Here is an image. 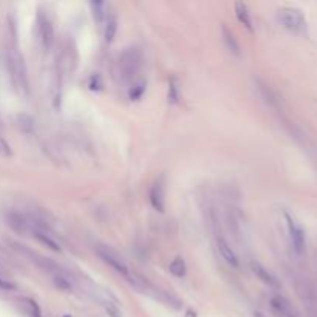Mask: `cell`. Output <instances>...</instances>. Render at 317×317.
<instances>
[{
  "mask_svg": "<svg viewBox=\"0 0 317 317\" xmlns=\"http://www.w3.org/2000/svg\"><path fill=\"white\" fill-rule=\"evenodd\" d=\"M272 311L278 315V317H295L289 303L285 300L283 297H280V295H275L271 298V302H269Z\"/></svg>",
  "mask_w": 317,
  "mask_h": 317,
  "instance_id": "cell-9",
  "label": "cell"
},
{
  "mask_svg": "<svg viewBox=\"0 0 317 317\" xmlns=\"http://www.w3.org/2000/svg\"><path fill=\"white\" fill-rule=\"evenodd\" d=\"M169 271H170L173 275H177V277L186 275L187 268H186V261H184V258H181V257H175V258L172 260V263H170Z\"/></svg>",
  "mask_w": 317,
  "mask_h": 317,
  "instance_id": "cell-14",
  "label": "cell"
},
{
  "mask_svg": "<svg viewBox=\"0 0 317 317\" xmlns=\"http://www.w3.org/2000/svg\"><path fill=\"white\" fill-rule=\"evenodd\" d=\"M178 92H180V87L177 85V81L172 79L170 85H169V101L170 102H178V98H180Z\"/></svg>",
  "mask_w": 317,
  "mask_h": 317,
  "instance_id": "cell-17",
  "label": "cell"
},
{
  "mask_svg": "<svg viewBox=\"0 0 317 317\" xmlns=\"http://www.w3.org/2000/svg\"><path fill=\"white\" fill-rule=\"evenodd\" d=\"M24 303L30 308L28 311H30V315H31V317H41V309H39V306H38L36 302L31 300V298H25Z\"/></svg>",
  "mask_w": 317,
  "mask_h": 317,
  "instance_id": "cell-18",
  "label": "cell"
},
{
  "mask_svg": "<svg viewBox=\"0 0 317 317\" xmlns=\"http://www.w3.org/2000/svg\"><path fill=\"white\" fill-rule=\"evenodd\" d=\"M150 203L158 210V212H164L166 207V178L161 175L160 178H156L150 189Z\"/></svg>",
  "mask_w": 317,
  "mask_h": 317,
  "instance_id": "cell-6",
  "label": "cell"
},
{
  "mask_svg": "<svg viewBox=\"0 0 317 317\" xmlns=\"http://www.w3.org/2000/svg\"><path fill=\"white\" fill-rule=\"evenodd\" d=\"M96 254L107 263L109 266H112L116 272L122 274L126 278H129L133 272L129 269L127 263L124 261V258H122L116 251H113L112 248H109V246H102V244H98L96 246Z\"/></svg>",
  "mask_w": 317,
  "mask_h": 317,
  "instance_id": "cell-4",
  "label": "cell"
},
{
  "mask_svg": "<svg viewBox=\"0 0 317 317\" xmlns=\"http://www.w3.org/2000/svg\"><path fill=\"white\" fill-rule=\"evenodd\" d=\"M141 62H143V55H141V51L138 48L130 47L122 53L119 56V70H121L122 79L124 81L133 79L141 67Z\"/></svg>",
  "mask_w": 317,
  "mask_h": 317,
  "instance_id": "cell-3",
  "label": "cell"
},
{
  "mask_svg": "<svg viewBox=\"0 0 317 317\" xmlns=\"http://www.w3.org/2000/svg\"><path fill=\"white\" fill-rule=\"evenodd\" d=\"M65 317H70V315H65Z\"/></svg>",
  "mask_w": 317,
  "mask_h": 317,
  "instance_id": "cell-19",
  "label": "cell"
},
{
  "mask_svg": "<svg viewBox=\"0 0 317 317\" xmlns=\"http://www.w3.org/2000/svg\"><path fill=\"white\" fill-rule=\"evenodd\" d=\"M252 271L255 272V275L263 281V283H266V285H269V286H274V288L278 286L277 278H275L268 269L263 268V266L260 265V263H252Z\"/></svg>",
  "mask_w": 317,
  "mask_h": 317,
  "instance_id": "cell-10",
  "label": "cell"
},
{
  "mask_svg": "<svg viewBox=\"0 0 317 317\" xmlns=\"http://www.w3.org/2000/svg\"><path fill=\"white\" fill-rule=\"evenodd\" d=\"M38 30H39V39L42 42L44 48H51L53 42H55V30L50 22V19L44 14L38 16Z\"/></svg>",
  "mask_w": 317,
  "mask_h": 317,
  "instance_id": "cell-7",
  "label": "cell"
},
{
  "mask_svg": "<svg viewBox=\"0 0 317 317\" xmlns=\"http://www.w3.org/2000/svg\"><path fill=\"white\" fill-rule=\"evenodd\" d=\"M7 64L8 70L11 73L13 84L21 93H28V75H27V65L24 61V56L21 55L19 48L16 42L10 44L7 50Z\"/></svg>",
  "mask_w": 317,
  "mask_h": 317,
  "instance_id": "cell-1",
  "label": "cell"
},
{
  "mask_svg": "<svg viewBox=\"0 0 317 317\" xmlns=\"http://www.w3.org/2000/svg\"><path fill=\"white\" fill-rule=\"evenodd\" d=\"M221 36H223V42H224L226 48L231 51V53H234V55L238 56L240 55V47H238V44H237V41L234 38L232 31H229L226 25L221 27Z\"/></svg>",
  "mask_w": 317,
  "mask_h": 317,
  "instance_id": "cell-12",
  "label": "cell"
},
{
  "mask_svg": "<svg viewBox=\"0 0 317 317\" xmlns=\"http://www.w3.org/2000/svg\"><path fill=\"white\" fill-rule=\"evenodd\" d=\"M235 16H237V19L240 21L241 25H244L249 31H254V28H252V21H251L249 11H248V7H246L244 4H241V2H237V4H235Z\"/></svg>",
  "mask_w": 317,
  "mask_h": 317,
  "instance_id": "cell-11",
  "label": "cell"
},
{
  "mask_svg": "<svg viewBox=\"0 0 317 317\" xmlns=\"http://www.w3.org/2000/svg\"><path fill=\"white\" fill-rule=\"evenodd\" d=\"M285 218H286V226H288V232H289L292 248L297 254H302L305 251V244H306V235H305L303 227L289 214H285Z\"/></svg>",
  "mask_w": 317,
  "mask_h": 317,
  "instance_id": "cell-5",
  "label": "cell"
},
{
  "mask_svg": "<svg viewBox=\"0 0 317 317\" xmlns=\"http://www.w3.org/2000/svg\"><path fill=\"white\" fill-rule=\"evenodd\" d=\"M217 249L227 265H231L232 268H238V257H237L235 251L232 249V246L229 244L223 237L217 238Z\"/></svg>",
  "mask_w": 317,
  "mask_h": 317,
  "instance_id": "cell-8",
  "label": "cell"
},
{
  "mask_svg": "<svg viewBox=\"0 0 317 317\" xmlns=\"http://www.w3.org/2000/svg\"><path fill=\"white\" fill-rule=\"evenodd\" d=\"M90 8H92L95 21L96 22H102L104 17H105V4H102V2H92Z\"/></svg>",
  "mask_w": 317,
  "mask_h": 317,
  "instance_id": "cell-16",
  "label": "cell"
},
{
  "mask_svg": "<svg viewBox=\"0 0 317 317\" xmlns=\"http://www.w3.org/2000/svg\"><path fill=\"white\" fill-rule=\"evenodd\" d=\"M146 92V82L144 81H138V82H133L132 89L129 92V96L130 99H139L141 96H143V93Z\"/></svg>",
  "mask_w": 317,
  "mask_h": 317,
  "instance_id": "cell-15",
  "label": "cell"
},
{
  "mask_svg": "<svg viewBox=\"0 0 317 317\" xmlns=\"http://www.w3.org/2000/svg\"><path fill=\"white\" fill-rule=\"evenodd\" d=\"M277 19L278 22L283 25L286 30L297 33V34H303L306 31V21L302 14V11H298L295 8L291 7H283L277 11Z\"/></svg>",
  "mask_w": 317,
  "mask_h": 317,
  "instance_id": "cell-2",
  "label": "cell"
},
{
  "mask_svg": "<svg viewBox=\"0 0 317 317\" xmlns=\"http://www.w3.org/2000/svg\"><path fill=\"white\" fill-rule=\"evenodd\" d=\"M116 31H118V17L115 14H110L107 17V24H105V31H104V38L105 42H113L115 36H116Z\"/></svg>",
  "mask_w": 317,
  "mask_h": 317,
  "instance_id": "cell-13",
  "label": "cell"
}]
</instances>
